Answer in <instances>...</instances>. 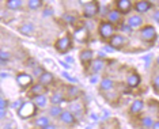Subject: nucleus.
I'll return each mask as SVG.
<instances>
[{
    "label": "nucleus",
    "mask_w": 159,
    "mask_h": 129,
    "mask_svg": "<svg viewBox=\"0 0 159 129\" xmlns=\"http://www.w3.org/2000/svg\"><path fill=\"white\" fill-rule=\"evenodd\" d=\"M98 34L102 39L109 41L114 35V24H111L110 22H107V20H101L98 24Z\"/></svg>",
    "instance_id": "1"
},
{
    "label": "nucleus",
    "mask_w": 159,
    "mask_h": 129,
    "mask_svg": "<svg viewBox=\"0 0 159 129\" xmlns=\"http://www.w3.org/2000/svg\"><path fill=\"white\" fill-rule=\"evenodd\" d=\"M38 107L35 106L34 102H25L20 109L18 110V116H19L22 120H27V118H31L35 116Z\"/></svg>",
    "instance_id": "2"
},
{
    "label": "nucleus",
    "mask_w": 159,
    "mask_h": 129,
    "mask_svg": "<svg viewBox=\"0 0 159 129\" xmlns=\"http://www.w3.org/2000/svg\"><path fill=\"white\" fill-rule=\"evenodd\" d=\"M99 14V3L98 2H86L84 7H83V15L87 19H93L94 16H97Z\"/></svg>",
    "instance_id": "3"
},
{
    "label": "nucleus",
    "mask_w": 159,
    "mask_h": 129,
    "mask_svg": "<svg viewBox=\"0 0 159 129\" xmlns=\"http://www.w3.org/2000/svg\"><path fill=\"white\" fill-rule=\"evenodd\" d=\"M55 48H56V51L59 53H63V55H64V53H67L72 48V39H71V37L68 34L60 37L55 42Z\"/></svg>",
    "instance_id": "4"
},
{
    "label": "nucleus",
    "mask_w": 159,
    "mask_h": 129,
    "mask_svg": "<svg viewBox=\"0 0 159 129\" xmlns=\"http://www.w3.org/2000/svg\"><path fill=\"white\" fill-rule=\"evenodd\" d=\"M139 35H140V38H142L143 41L152 42L154 39L157 38V30H155V27L151 26V24H146V26H143L142 29H140Z\"/></svg>",
    "instance_id": "5"
},
{
    "label": "nucleus",
    "mask_w": 159,
    "mask_h": 129,
    "mask_svg": "<svg viewBox=\"0 0 159 129\" xmlns=\"http://www.w3.org/2000/svg\"><path fill=\"white\" fill-rule=\"evenodd\" d=\"M116 10H117L121 15L129 14L133 10V3L131 0H117V2H116Z\"/></svg>",
    "instance_id": "6"
},
{
    "label": "nucleus",
    "mask_w": 159,
    "mask_h": 129,
    "mask_svg": "<svg viewBox=\"0 0 159 129\" xmlns=\"http://www.w3.org/2000/svg\"><path fill=\"white\" fill-rule=\"evenodd\" d=\"M16 82H18V84L20 86V87L23 88H30L31 86H33V76H30L29 73L26 72H20V73H18L16 75Z\"/></svg>",
    "instance_id": "7"
},
{
    "label": "nucleus",
    "mask_w": 159,
    "mask_h": 129,
    "mask_svg": "<svg viewBox=\"0 0 159 129\" xmlns=\"http://www.w3.org/2000/svg\"><path fill=\"white\" fill-rule=\"evenodd\" d=\"M152 3L147 2V0H140V2H135L133 3V10L139 14V15H143V14L148 12L151 8H152Z\"/></svg>",
    "instance_id": "8"
},
{
    "label": "nucleus",
    "mask_w": 159,
    "mask_h": 129,
    "mask_svg": "<svg viewBox=\"0 0 159 129\" xmlns=\"http://www.w3.org/2000/svg\"><path fill=\"white\" fill-rule=\"evenodd\" d=\"M109 45L113 49H122L126 45V38L122 34H114L109 39Z\"/></svg>",
    "instance_id": "9"
},
{
    "label": "nucleus",
    "mask_w": 159,
    "mask_h": 129,
    "mask_svg": "<svg viewBox=\"0 0 159 129\" xmlns=\"http://www.w3.org/2000/svg\"><path fill=\"white\" fill-rule=\"evenodd\" d=\"M80 94H82V91H80V88H79L78 86H75V84L67 86V88H66L67 99H70V101H76V99H79Z\"/></svg>",
    "instance_id": "10"
},
{
    "label": "nucleus",
    "mask_w": 159,
    "mask_h": 129,
    "mask_svg": "<svg viewBox=\"0 0 159 129\" xmlns=\"http://www.w3.org/2000/svg\"><path fill=\"white\" fill-rule=\"evenodd\" d=\"M74 38L79 44H84L89 39V30L86 27H78L76 30L74 31Z\"/></svg>",
    "instance_id": "11"
},
{
    "label": "nucleus",
    "mask_w": 159,
    "mask_h": 129,
    "mask_svg": "<svg viewBox=\"0 0 159 129\" xmlns=\"http://www.w3.org/2000/svg\"><path fill=\"white\" fill-rule=\"evenodd\" d=\"M60 121L66 125H75L78 122L76 116H75L72 112H70V110H64L63 114L60 116Z\"/></svg>",
    "instance_id": "12"
},
{
    "label": "nucleus",
    "mask_w": 159,
    "mask_h": 129,
    "mask_svg": "<svg viewBox=\"0 0 159 129\" xmlns=\"http://www.w3.org/2000/svg\"><path fill=\"white\" fill-rule=\"evenodd\" d=\"M143 22H144L143 16H142V15H139V14L131 15V16L128 18V19H126V23H128L132 29H137V27L142 29V27H143Z\"/></svg>",
    "instance_id": "13"
},
{
    "label": "nucleus",
    "mask_w": 159,
    "mask_h": 129,
    "mask_svg": "<svg viewBox=\"0 0 159 129\" xmlns=\"http://www.w3.org/2000/svg\"><path fill=\"white\" fill-rule=\"evenodd\" d=\"M49 101H50V103H52V106H60L61 103L66 101V96H64V92L61 91V90L53 91V94L50 95Z\"/></svg>",
    "instance_id": "14"
},
{
    "label": "nucleus",
    "mask_w": 159,
    "mask_h": 129,
    "mask_svg": "<svg viewBox=\"0 0 159 129\" xmlns=\"http://www.w3.org/2000/svg\"><path fill=\"white\" fill-rule=\"evenodd\" d=\"M46 91V87L45 86H42L41 83H34L33 86H31L30 88H29V96H38V95H44Z\"/></svg>",
    "instance_id": "15"
},
{
    "label": "nucleus",
    "mask_w": 159,
    "mask_h": 129,
    "mask_svg": "<svg viewBox=\"0 0 159 129\" xmlns=\"http://www.w3.org/2000/svg\"><path fill=\"white\" fill-rule=\"evenodd\" d=\"M103 68H105V61L102 59H97V60H94V61L90 64L89 71H90V73H93V75H98Z\"/></svg>",
    "instance_id": "16"
},
{
    "label": "nucleus",
    "mask_w": 159,
    "mask_h": 129,
    "mask_svg": "<svg viewBox=\"0 0 159 129\" xmlns=\"http://www.w3.org/2000/svg\"><path fill=\"white\" fill-rule=\"evenodd\" d=\"M114 88V82L110 78H103L99 82V90L102 92H110Z\"/></svg>",
    "instance_id": "17"
},
{
    "label": "nucleus",
    "mask_w": 159,
    "mask_h": 129,
    "mask_svg": "<svg viewBox=\"0 0 159 129\" xmlns=\"http://www.w3.org/2000/svg\"><path fill=\"white\" fill-rule=\"evenodd\" d=\"M79 59H80V63L82 64H87L90 65L93 61H94V52L90 51V49H86V51H82L80 55H79Z\"/></svg>",
    "instance_id": "18"
},
{
    "label": "nucleus",
    "mask_w": 159,
    "mask_h": 129,
    "mask_svg": "<svg viewBox=\"0 0 159 129\" xmlns=\"http://www.w3.org/2000/svg\"><path fill=\"white\" fill-rule=\"evenodd\" d=\"M140 83H142V78H140V75H137L135 72L131 73V75H128V78H126V84H128L129 88L139 87Z\"/></svg>",
    "instance_id": "19"
},
{
    "label": "nucleus",
    "mask_w": 159,
    "mask_h": 129,
    "mask_svg": "<svg viewBox=\"0 0 159 129\" xmlns=\"http://www.w3.org/2000/svg\"><path fill=\"white\" fill-rule=\"evenodd\" d=\"M143 110H144V101H142V99H136L129 106V113L133 114V116L135 114H140Z\"/></svg>",
    "instance_id": "20"
},
{
    "label": "nucleus",
    "mask_w": 159,
    "mask_h": 129,
    "mask_svg": "<svg viewBox=\"0 0 159 129\" xmlns=\"http://www.w3.org/2000/svg\"><path fill=\"white\" fill-rule=\"evenodd\" d=\"M121 20V14L117 11V10H110L109 12H107V22H110L111 24L114 23H120Z\"/></svg>",
    "instance_id": "21"
},
{
    "label": "nucleus",
    "mask_w": 159,
    "mask_h": 129,
    "mask_svg": "<svg viewBox=\"0 0 159 129\" xmlns=\"http://www.w3.org/2000/svg\"><path fill=\"white\" fill-rule=\"evenodd\" d=\"M53 82H55V76H53V73H50V72H45L38 79V83H41L42 86H45V87L49 84H52Z\"/></svg>",
    "instance_id": "22"
},
{
    "label": "nucleus",
    "mask_w": 159,
    "mask_h": 129,
    "mask_svg": "<svg viewBox=\"0 0 159 129\" xmlns=\"http://www.w3.org/2000/svg\"><path fill=\"white\" fill-rule=\"evenodd\" d=\"M6 6H7V8L11 10V11H18V10L22 8L23 2L22 0H7Z\"/></svg>",
    "instance_id": "23"
},
{
    "label": "nucleus",
    "mask_w": 159,
    "mask_h": 129,
    "mask_svg": "<svg viewBox=\"0 0 159 129\" xmlns=\"http://www.w3.org/2000/svg\"><path fill=\"white\" fill-rule=\"evenodd\" d=\"M50 122H49V118L45 117V116H41L38 118H35L34 120V127L38 128V129H44L45 127H48Z\"/></svg>",
    "instance_id": "24"
},
{
    "label": "nucleus",
    "mask_w": 159,
    "mask_h": 129,
    "mask_svg": "<svg viewBox=\"0 0 159 129\" xmlns=\"http://www.w3.org/2000/svg\"><path fill=\"white\" fill-rule=\"evenodd\" d=\"M34 30H35V27H34L33 23H23L22 26H20V29H19V31L23 35H31L34 33Z\"/></svg>",
    "instance_id": "25"
},
{
    "label": "nucleus",
    "mask_w": 159,
    "mask_h": 129,
    "mask_svg": "<svg viewBox=\"0 0 159 129\" xmlns=\"http://www.w3.org/2000/svg\"><path fill=\"white\" fill-rule=\"evenodd\" d=\"M33 102L35 103V106H37V107H46V105H48V96H46L45 94L44 95L34 96Z\"/></svg>",
    "instance_id": "26"
},
{
    "label": "nucleus",
    "mask_w": 159,
    "mask_h": 129,
    "mask_svg": "<svg viewBox=\"0 0 159 129\" xmlns=\"http://www.w3.org/2000/svg\"><path fill=\"white\" fill-rule=\"evenodd\" d=\"M63 107L61 106H52V107H49V110H48V113H49V116L50 117H53V118H60V116L63 114Z\"/></svg>",
    "instance_id": "27"
},
{
    "label": "nucleus",
    "mask_w": 159,
    "mask_h": 129,
    "mask_svg": "<svg viewBox=\"0 0 159 129\" xmlns=\"http://www.w3.org/2000/svg\"><path fill=\"white\" fill-rule=\"evenodd\" d=\"M140 124H142V127H144V128H152L155 124V120L150 116H144V117H142V120H140Z\"/></svg>",
    "instance_id": "28"
},
{
    "label": "nucleus",
    "mask_w": 159,
    "mask_h": 129,
    "mask_svg": "<svg viewBox=\"0 0 159 129\" xmlns=\"http://www.w3.org/2000/svg\"><path fill=\"white\" fill-rule=\"evenodd\" d=\"M27 7H29V10H38V8H41L42 6H44V2H41V0H27Z\"/></svg>",
    "instance_id": "29"
},
{
    "label": "nucleus",
    "mask_w": 159,
    "mask_h": 129,
    "mask_svg": "<svg viewBox=\"0 0 159 129\" xmlns=\"http://www.w3.org/2000/svg\"><path fill=\"white\" fill-rule=\"evenodd\" d=\"M11 59V53L7 51H2L0 52V65H6L7 61H10Z\"/></svg>",
    "instance_id": "30"
},
{
    "label": "nucleus",
    "mask_w": 159,
    "mask_h": 129,
    "mask_svg": "<svg viewBox=\"0 0 159 129\" xmlns=\"http://www.w3.org/2000/svg\"><path fill=\"white\" fill-rule=\"evenodd\" d=\"M45 72H46V71H45L42 67H39V65H37L35 68H33V75H34L35 78H38V79L41 78V76H42V75H44Z\"/></svg>",
    "instance_id": "31"
},
{
    "label": "nucleus",
    "mask_w": 159,
    "mask_h": 129,
    "mask_svg": "<svg viewBox=\"0 0 159 129\" xmlns=\"http://www.w3.org/2000/svg\"><path fill=\"white\" fill-rule=\"evenodd\" d=\"M82 107H83L82 103H78V105H75V103H74V105L71 106V110L75 113V116H79V114H80V113L83 112V109H82Z\"/></svg>",
    "instance_id": "32"
},
{
    "label": "nucleus",
    "mask_w": 159,
    "mask_h": 129,
    "mask_svg": "<svg viewBox=\"0 0 159 129\" xmlns=\"http://www.w3.org/2000/svg\"><path fill=\"white\" fill-rule=\"evenodd\" d=\"M63 18H64V20H66L67 23H70V24L76 22V16H75V15H71V14H64Z\"/></svg>",
    "instance_id": "33"
},
{
    "label": "nucleus",
    "mask_w": 159,
    "mask_h": 129,
    "mask_svg": "<svg viewBox=\"0 0 159 129\" xmlns=\"http://www.w3.org/2000/svg\"><path fill=\"white\" fill-rule=\"evenodd\" d=\"M152 88L157 94H159V75H155L152 79Z\"/></svg>",
    "instance_id": "34"
},
{
    "label": "nucleus",
    "mask_w": 159,
    "mask_h": 129,
    "mask_svg": "<svg viewBox=\"0 0 159 129\" xmlns=\"http://www.w3.org/2000/svg\"><path fill=\"white\" fill-rule=\"evenodd\" d=\"M120 30H121V31H124V33H129V34L132 33V27L129 26V24L126 23V22L120 24Z\"/></svg>",
    "instance_id": "35"
},
{
    "label": "nucleus",
    "mask_w": 159,
    "mask_h": 129,
    "mask_svg": "<svg viewBox=\"0 0 159 129\" xmlns=\"http://www.w3.org/2000/svg\"><path fill=\"white\" fill-rule=\"evenodd\" d=\"M10 106V102L6 98H0V110H7V107Z\"/></svg>",
    "instance_id": "36"
},
{
    "label": "nucleus",
    "mask_w": 159,
    "mask_h": 129,
    "mask_svg": "<svg viewBox=\"0 0 159 129\" xmlns=\"http://www.w3.org/2000/svg\"><path fill=\"white\" fill-rule=\"evenodd\" d=\"M23 103H25V102H22L20 99H18V101H15V102H12V103H11V107H12V109L19 110V109H20V106H22Z\"/></svg>",
    "instance_id": "37"
},
{
    "label": "nucleus",
    "mask_w": 159,
    "mask_h": 129,
    "mask_svg": "<svg viewBox=\"0 0 159 129\" xmlns=\"http://www.w3.org/2000/svg\"><path fill=\"white\" fill-rule=\"evenodd\" d=\"M63 76L66 78V79H68L70 82H72V83H78V79H76V78H72V76H70V73H68L67 71H64V72H63Z\"/></svg>",
    "instance_id": "38"
},
{
    "label": "nucleus",
    "mask_w": 159,
    "mask_h": 129,
    "mask_svg": "<svg viewBox=\"0 0 159 129\" xmlns=\"http://www.w3.org/2000/svg\"><path fill=\"white\" fill-rule=\"evenodd\" d=\"M26 65H27V67H33V68L37 67V65H35V60H34V59H29Z\"/></svg>",
    "instance_id": "39"
},
{
    "label": "nucleus",
    "mask_w": 159,
    "mask_h": 129,
    "mask_svg": "<svg viewBox=\"0 0 159 129\" xmlns=\"http://www.w3.org/2000/svg\"><path fill=\"white\" fill-rule=\"evenodd\" d=\"M103 51H105V52H113L114 49L111 48L110 45H105V46H103Z\"/></svg>",
    "instance_id": "40"
},
{
    "label": "nucleus",
    "mask_w": 159,
    "mask_h": 129,
    "mask_svg": "<svg viewBox=\"0 0 159 129\" xmlns=\"http://www.w3.org/2000/svg\"><path fill=\"white\" fill-rule=\"evenodd\" d=\"M90 82H91L93 84H94V83H97V82H98V75H94V76L91 78V80H90Z\"/></svg>",
    "instance_id": "41"
},
{
    "label": "nucleus",
    "mask_w": 159,
    "mask_h": 129,
    "mask_svg": "<svg viewBox=\"0 0 159 129\" xmlns=\"http://www.w3.org/2000/svg\"><path fill=\"white\" fill-rule=\"evenodd\" d=\"M0 118H2V120L6 118V110H0Z\"/></svg>",
    "instance_id": "42"
},
{
    "label": "nucleus",
    "mask_w": 159,
    "mask_h": 129,
    "mask_svg": "<svg viewBox=\"0 0 159 129\" xmlns=\"http://www.w3.org/2000/svg\"><path fill=\"white\" fill-rule=\"evenodd\" d=\"M44 129H57V127H56V125H53V124H49L48 127H45Z\"/></svg>",
    "instance_id": "43"
},
{
    "label": "nucleus",
    "mask_w": 159,
    "mask_h": 129,
    "mask_svg": "<svg viewBox=\"0 0 159 129\" xmlns=\"http://www.w3.org/2000/svg\"><path fill=\"white\" fill-rule=\"evenodd\" d=\"M154 19L157 20V22H159V10H158V11L154 14Z\"/></svg>",
    "instance_id": "44"
},
{
    "label": "nucleus",
    "mask_w": 159,
    "mask_h": 129,
    "mask_svg": "<svg viewBox=\"0 0 159 129\" xmlns=\"http://www.w3.org/2000/svg\"><path fill=\"white\" fill-rule=\"evenodd\" d=\"M50 14H53V10H52V8H46L45 15H50Z\"/></svg>",
    "instance_id": "45"
},
{
    "label": "nucleus",
    "mask_w": 159,
    "mask_h": 129,
    "mask_svg": "<svg viewBox=\"0 0 159 129\" xmlns=\"http://www.w3.org/2000/svg\"><path fill=\"white\" fill-rule=\"evenodd\" d=\"M151 129H159V121H155L154 127H152V128H151Z\"/></svg>",
    "instance_id": "46"
},
{
    "label": "nucleus",
    "mask_w": 159,
    "mask_h": 129,
    "mask_svg": "<svg viewBox=\"0 0 159 129\" xmlns=\"http://www.w3.org/2000/svg\"><path fill=\"white\" fill-rule=\"evenodd\" d=\"M60 64H61V65H63L64 68H67V69H68V68H70V65H68V64H67V63H64V61H61Z\"/></svg>",
    "instance_id": "47"
},
{
    "label": "nucleus",
    "mask_w": 159,
    "mask_h": 129,
    "mask_svg": "<svg viewBox=\"0 0 159 129\" xmlns=\"http://www.w3.org/2000/svg\"><path fill=\"white\" fill-rule=\"evenodd\" d=\"M7 75H8L7 72H2V78H3V79H4V78H7Z\"/></svg>",
    "instance_id": "48"
},
{
    "label": "nucleus",
    "mask_w": 159,
    "mask_h": 129,
    "mask_svg": "<svg viewBox=\"0 0 159 129\" xmlns=\"http://www.w3.org/2000/svg\"><path fill=\"white\" fill-rule=\"evenodd\" d=\"M155 63H157V65H158V67H159V56H158V57H157V61H155Z\"/></svg>",
    "instance_id": "49"
},
{
    "label": "nucleus",
    "mask_w": 159,
    "mask_h": 129,
    "mask_svg": "<svg viewBox=\"0 0 159 129\" xmlns=\"http://www.w3.org/2000/svg\"><path fill=\"white\" fill-rule=\"evenodd\" d=\"M64 129H68V128H64Z\"/></svg>",
    "instance_id": "50"
}]
</instances>
